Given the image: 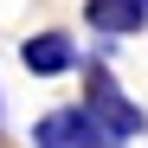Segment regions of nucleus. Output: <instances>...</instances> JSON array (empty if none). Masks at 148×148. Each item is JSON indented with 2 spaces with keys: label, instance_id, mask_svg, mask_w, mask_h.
Listing matches in <instances>:
<instances>
[{
  "label": "nucleus",
  "instance_id": "2",
  "mask_svg": "<svg viewBox=\"0 0 148 148\" xmlns=\"http://www.w3.org/2000/svg\"><path fill=\"white\" fill-rule=\"evenodd\" d=\"M32 148H116V142H103V129L84 110H52L32 129Z\"/></svg>",
  "mask_w": 148,
  "mask_h": 148
},
{
  "label": "nucleus",
  "instance_id": "1",
  "mask_svg": "<svg viewBox=\"0 0 148 148\" xmlns=\"http://www.w3.org/2000/svg\"><path fill=\"white\" fill-rule=\"evenodd\" d=\"M84 116L103 129V142H129V135H142L148 129V116H142V103H129L122 97V84L110 77L103 64H84Z\"/></svg>",
  "mask_w": 148,
  "mask_h": 148
},
{
  "label": "nucleus",
  "instance_id": "5",
  "mask_svg": "<svg viewBox=\"0 0 148 148\" xmlns=\"http://www.w3.org/2000/svg\"><path fill=\"white\" fill-rule=\"evenodd\" d=\"M142 7H148V0H142Z\"/></svg>",
  "mask_w": 148,
  "mask_h": 148
},
{
  "label": "nucleus",
  "instance_id": "4",
  "mask_svg": "<svg viewBox=\"0 0 148 148\" xmlns=\"http://www.w3.org/2000/svg\"><path fill=\"white\" fill-rule=\"evenodd\" d=\"M84 19H90V32H110V39H129V32H142V19H148V7H142V0H90V7H84Z\"/></svg>",
  "mask_w": 148,
  "mask_h": 148
},
{
  "label": "nucleus",
  "instance_id": "3",
  "mask_svg": "<svg viewBox=\"0 0 148 148\" xmlns=\"http://www.w3.org/2000/svg\"><path fill=\"white\" fill-rule=\"evenodd\" d=\"M19 58H26L32 77H58V71L77 64V45H71V32H32L26 45H19Z\"/></svg>",
  "mask_w": 148,
  "mask_h": 148
}]
</instances>
